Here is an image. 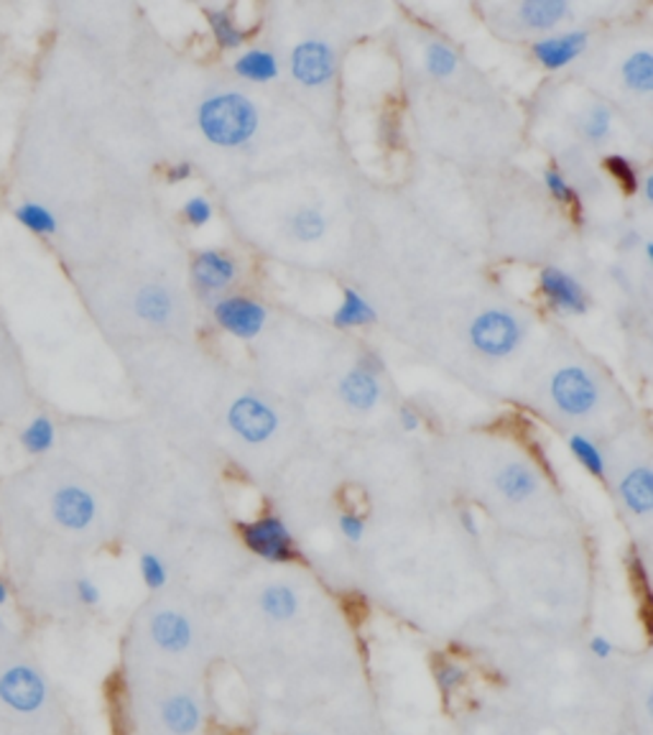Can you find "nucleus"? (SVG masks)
Segmentation results:
<instances>
[{
  "instance_id": "1",
  "label": "nucleus",
  "mask_w": 653,
  "mask_h": 735,
  "mask_svg": "<svg viewBox=\"0 0 653 735\" xmlns=\"http://www.w3.org/2000/svg\"><path fill=\"white\" fill-rule=\"evenodd\" d=\"M197 123L204 139L215 146L235 149L253 139L258 128L256 105L238 93H223L200 105Z\"/></svg>"
},
{
  "instance_id": "2",
  "label": "nucleus",
  "mask_w": 653,
  "mask_h": 735,
  "mask_svg": "<svg viewBox=\"0 0 653 735\" xmlns=\"http://www.w3.org/2000/svg\"><path fill=\"white\" fill-rule=\"evenodd\" d=\"M523 337L521 322L511 312L503 309H488L477 315L475 322L470 324V343L477 353L488 358H506L519 347Z\"/></svg>"
},
{
  "instance_id": "3",
  "label": "nucleus",
  "mask_w": 653,
  "mask_h": 735,
  "mask_svg": "<svg viewBox=\"0 0 653 735\" xmlns=\"http://www.w3.org/2000/svg\"><path fill=\"white\" fill-rule=\"evenodd\" d=\"M49 700V685L39 669L28 664H13L0 674V702L19 715L39 712Z\"/></svg>"
},
{
  "instance_id": "4",
  "label": "nucleus",
  "mask_w": 653,
  "mask_h": 735,
  "mask_svg": "<svg viewBox=\"0 0 653 735\" xmlns=\"http://www.w3.org/2000/svg\"><path fill=\"white\" fill-rule=\"evenodd\" d=\"M240 536L246 542V547L253 552L256 557L265 559V562L284 565L292 562L296 557V544L294 536L288 532V526L278 517H261L248 524H240Z\"/></svg>"
},
{
  "instance_id": "5",
  "label": "nucleus",
  "mask_w": 653,
  "mask_h": 735,
  "mask_svg": "<svg viewBox=\"0 0 653 735\" xmlns=\"http://www.w3.org/2000/svg\"><path fill=\"white\" fill-rule=\"evenodd\" d=\"M227 424L248 444H263L278 429V416L258 396H240L227 412Z\"/></svg>"
},
{
  "instance_id": "6",
  "label": "nucleus",
  "mask_w": 653,
  "mask_h": 735,
  "mask_svg": "<svg viewBox=\"0 0 653 735\" xmlns=\"http://www.w3.org/2000/svg\"><path fill=\"white\" fill-rule=\"evenodd\" d=\"M551 399L565 414L582 416L597 404V389L587 370L569 366L557 370V376L551 378Z\"/></svg>"
},
{
  "instance_id": "7",
  "label": "nucleus",
  "mask_w": 653,
  "mask_h": 735,
  "mask_svg": "<svg viewBox=\"0 0 653 735\" xmlns=\"http://www.w3.org/2000/svg\"><path fill=\"white\" fill-rule=\"evenodd\" d=\"M49 509L51 519L64 532H85V529L93 526L97 517L95 496L90 490L80 488V485H62V488H57L49 501Z\"/></svg>"
},
{
  "instance_id": "8",
  "label": "nucleus",
  "mask_w": 653,
  "mask_h": 735,
  "mask_svg": "<svg viewBox=\"0 0 653 735\" xmlns=\"http://www.w3.org/2000/svg\"><path fill=\"white\" fill-rule=\"evenodd\" d=\"M212 315H215L219 328L240 340L256 337L265 328V307L248 297L219 299Z\"/></svg>"
},
{
  "instance_id": "9",
  "label": "nucleus",
  "mask_w": 653,
  "mask_h": 735,
  "mask_svg": "<svg viewBox=\"0 0 653 735\" xmlns=\"http://www.w3.org/2000/svg\"><path fill=\"white\" fill-rule=\"evenodd\" d=\"M292 74L301 85L322 87L335 78V55L324 42L317 39L296 44L292 51Z\"/></svg>"
},
{
  "instance_id": "10",
  "label": "nucleus",
  "mask_w": 653,
  "mask_h": 735,
  "mask_svg": "<svg viewBox=\"0 0 653 735\" xmlns=\"http://www.w3.org/2000/svg\"><path fill=\"white\" fill-rule=\"evenodd\" d=\"M538 289H542L544 299L549 301L554 309L567 315H584L590 307L587 294H584L582 284L574 276H569L567 271L557 266H546L538 274Z\"/></svg>"
},
{
  "instance_id": "11",
  "label": "nucleus",
  "mask_w": 653,
  "mask_h": 735,
  "mask_svg": "<svg viewBox=\"0 0 653 735\" xmlns=\"http://www.w3.org/2000/svg\"><path fill=\"white\" fill-rule=\"evenodd\" d=\"M151 639L164 654H185L192 647V624L177 610H158L151 618Z\"/></svg>"
},
{
  "instance_id": "12",
  "label": "nucleus",
  "mask_w": 653,
  "mask_h": 735,
  "mask_svg": "<svg viewBox=\"0 0 653 735\" xmlns=\"http://www.w3.org/2000/svg\"><path fill=\"white\" fill-rule=\"evenodd\" d=\"M192 278L202 292H225L238 278V266L223 251H202L192 263Z\"/></svg>"
},
{
  "instance_id": "13",
  "label": "nucleus",
  "mask_w": 653,
  "mask_h": 735,
  "mask_svg": "<svg viewBox=\"0 0 653 735\" xmlns=\"http://www.w3.org/2000/svg\"><path fill=\"white\" fill-rule=\"evenodd\" d=\"M590 36L584 32H569L559 36H546L534 44V57L542 62L546 70H561L569 62H574L587 47Z\"/></svg>"
},
{
  "instance_id": "14",
  "label": "nucleus",
  "mask_w": 653,
  "mask_h": 735,
  "mask_svg": "<svg viewBox=\"0 0 653 735\" xmlns=\"http://www.w3.org/2000/svg\"><path fill=\"white\" fill-rule=\"evenodd\" d=\"M162 723L174 735H192L202 723L200 702L185 692L166 697L162 702Z\"/></svg>"
},
{
  "instance_id": "15",
  "label": "nucleus",
  "mask_w": 653,
  "mask_h": 735,
  "mask_svg": "<svg viewBox=\"0 0 653 735\" xmlns=\"http://www.w3.org/2000/svg\"><path fill=\"white\" fill-rule=\"evenodd\" d=\"M340 393H343L347 406L366 412V408H373L378 399H381V381H378V374H370V370L355 366L340 381Z\"/></svg>"
},
{
  "instance_id": "16",
  "label": "nucleus",
  "mask_w": 653,
  "mask_h": 735,
  "mask_svg": "<svg viewBox=\"0 0 653 735\" xmlns=\"http://www.w3.org/2000/svg\"><path fill=\"white\" fill-rule=\"evenodd\" d=\"M620 501L626 503L628 511L645 517L653 509V477L649 467H633L630 473L622 477L618 485Z\"/></svg>"
},
{
  "instance_id": "17",
  "label": "nucleus",
  "mask_w": 653,
  "mask_h": 735,
  "mask_svg": "<svg viewBox=\"0 0 653 735\" xmlns=\"http://www.w3.org/2000/svg\"><path fill=\"white\" fill-rule=\"evenodd\" d=\"M496 488L500 490V496H506L511 503H521L534 496V490L538 488V481H536L534 470L521 465V462H515V465H506L498 470Z\"/></svg>"
},
{
  "instance_id": "18",
  "label": "nucleus",
  "mask_w": 653,
  "mask_h": 735,
  "mask_svg": "<svg viewBox=\"0 0 653 735\" xmlns=\"http://www.w3.org/2000/svg\"><path fill=\"white\" fill-rule=\"evenodd\" d=\"M569 13H572V5L567 0H526V3L519 5V16L523 24L538 28V32L557 26Z\"/></svg>"
},
{
  "instance_id": "19",
  "label": "nucleus",
  "mask_w": 653,
  "mask_h": 735,
  "mask_svg": "<svg viewBox=\"0 0 653 735\" xmlns=\"http://www.w3.org/2000/svg\"><path fill=\"white\" fill-rule=\"evenodd\" d=\"M135 312L149 324H166L174 312V301L164 286H143L135 297Z\"/></svg>"
},
{
  "instance_id": "20",
  "label": "nucleus",
  "mask_w": 653,
  "mask_h": 735,
  "mask_svg": "<svg viewBox=\"0 0 653 735\" xmlns=\"http://www.w3.org/2000/svg\"><path fill=\"white\" fill-rule=\"evenodd\" d=\"M332 322H335V328L340 330L363 328V324L376 322V309L370 307V301L363 299L355 289H345L343 305H340L337 312L332 315Z\"/></svg>"
},
{
  "instance_id": "21",
  "label": "nucleus",
  "mask_w": 653,
  "mask_h": 735,
  "mask_svg": "<svg viewBox=\"0 0 653 735\" xmlns=\"http://www.w3.org/2000/svg\"><path fill=\"white\" fill-rule=\"evenodd\" d=\"M235 72L250 82H271L278 78V59L265 49H250L235 59Z\"/></svg>"
},
{
  "instance_id": "22",
  "label": "nucleus",
  "mask_w": 653,
  "mask_h": 735,
  "mask_svg": "<svg viewBox=\"0 0 653 735\" xmlns=\"http://www.w3.org/2000/svg\"><path fill=\"white\" fill-rule=\"evenodd\" d=\"M261 610L271 620L284 624V620H292L299 613V595L288 585H269L261 593Z\"/></svg>"
},
{
  "instance_id": "23",
  "label": "nucleus",
  "mask_w": 653,
  "mask_h": 735,
  "mask_svg": "<svg viewBox=\"0 0 653 735\" xmlns=\"http://www.w3.org/2000/svg\"><path fill=\"white\" fill-rule=\"evenodd\" d=\"M13 217L19 220V225H24L28 233L34 235H55L57 233V215L51 212L47 204L39 202H24L13 210Z\"/></svg>"
},
{
  "instance_id": "24",
  "label": "nucleus",
  "mask_w": 653,
  "mask_h": 735,
  "mask_svg": "<svg viewBox=\"0 0 653 735\" xmlns=\"http://www.w3.org/2000/svg\"><path fill=\"white\" fill-rule=\"evenodd\" d=\"M622 82L636 93H651L653 90V57L651 51H636L620 67Z\"/></svg>"
},
{
  "instance_id": "25",
  "label": "nucleus",
  "mask_w": 653,
  "mask_h": 735,
  "mask_svg": "<svg viewBox=\"0 0 653 735\" xmlns=\"http://www.w3.org/2000/svg\"><path fill=\"white\" fill-rule=\"evenodd\" d=\"M57 442V427L49 416H36L21 429V444H24L26 452L32 454H44L49 452Z\"/></svg>"
},
{
  "instance_id": "26",
  "label": "nucleus",
  "mask_w": 653,
  "mask_h": 735,
  "mask_svg": "<svg viewBox=\"0 0 653 735\" xmlns=\"http://www.w3.org/2000/svg\"><path fill=\"white\" fill-rule=\"evenodd\" d=\"M204 16L210 21V28L212 34H215L217 44L223 49H238L242 47V42H246V32L235 24L233 13L227 9H207L204 11Z\"/></svg>"
},
{
  "instance_id": "27",
  "label": "nucleus",
  "mask_w": 653,
  "mask_h": 735,
  "mask_svg": "<svg viewBox=\"0 0 653 735\" xmlns=\"http://www.w3.org/2000/svg\"><path fill=\"white\" fill-rule=\"evenodd\" d=\"M288 227H292V235L296 240L309 242L322 238L326 230V220L319 208H301L294 212L292 220H288Z\"/></svg>"
},
{
  "instance_id": "28",
  "label": "nucleus",
  "mask_w": 653,
  "mask_h": 735,
  "mask_svg": "<svg viewBox=\"0 0 653 735\" xmlns=\"http://www.w3.org/2000/svg\"><path fill=\"white\" fill-rule=\"evenodd\" d=\"M569 450L577 458V462L587 470L590 475L595 477H603L605 475V460H603V452L597 450V444L592 442V439L582 437V435H574L569 437Z\"/></svg>"
},
{
  "instance_id": "29",
  "label": "nucleus",
  "mask_w": 653,
  "mask_h": 735,
  "mask_svg": "<svg viewBox=\"0 0 653 735\" xmlns=\"http://www.w3.org/2000/svg\"><path fill=\"white\" fill-rule=\"evenodd\" d=\"M460 59L454 51L447 47L442 42L429 44L427 49V70L435 74V78H450V74L458 72Z\"/></svg>"
},
{
  "instance_id": "30",
  "label": "nucleus",
  "mask_w": 653,
  "mask_h": 735,
  "mask_svg": "<svg viewBox=\"0 0 653 735\" xmlns=\"http://www.w3.org/2000/svg\"><path fill=\"white\" fill-rule=\"evenodd\" d=\"M435 681L442 695H454L467 685V669L458 662H442L435 666Z\"/></svg>"
},
{
  "instance_id": "31",
  "label": "nucleus",
  "mask_w": 653,
  "mask_h": 735,
  "mask_svg": "<svg viewBox=\"0 0 653 735\" xmlns=\"http://www.w3.org/2000/svg\"><path fill=\"white\" fill-rule=\"evenodd\" d=\"M139 572H141L143 585H146L149 590H162L166 582H169V570H166L164 559L154 555V552H146V555H141Z\"/></svg>"
},
{
  "instance_id": "32",
  "label": "nucleus",
  "mask_w": 653,
  "mask_h": 735,
  "mask_svg": "<svg viewBox=\"0 0 653 735\" xmlns=\"http://www.w3.org/2000/svg\"><path fill=\"white\" fill-rule=\"evenodd\" d=\"M582 128H584V135H587L592 143L605 141L607 135H610V128H613L610 108H607V105H595V108L587 112V118H584Z\"/></svg>"
},
{
  "instance_id": "33",
  "label": "nucleus",
  "mask_w": 653,
  "mask_h": 735,
  "mask_svg": "<svg viewBox=\"0 0 653 735\" xmlns=\"http://www.w3.org/2000/svg\"><path fill=\"white\" fill-rule=\"evenodd\" d=\"M605 169L607 174H610V177L618 181V185H622V189H626V192H636L638 187V174H636V166L628 162V158H622V156H607L605 158Z\"/></svg>"
},
{
  "instance_id": "34",
  "label": "nucleus",
  "mask_w": 653,
  "mask_h": 735,
  "mask_svg": "<svg viewBox=\"0 0 653 735\" xmlns=\"http://www.w3.org/2000/svg\"><path fill=\"white\" fill-rule=\"evenodd\" d=\"M544 185H546V189H549V194L557 202H561V204H574L577 202L574 187L569 185V181L565 177H561V174L557 169H546Z\"/></svg>"
},
{
  "instance_id": "35",
  "label": "nucleus",
  "mask_w": 653,
  "mask_h": 735,
  "mask_svg": "<svg viewBox=\"0 0 653 735\" xmlns=\"http://www.w3.org/2000/svg\"><path fill=\"white\" fill-rule=\"evenodd\" d=\"M181 212H185L187 223L194 225V227L207 225L212 220V204H210V200H204V197H192V200H187L185 210H181Z\"/></svg>"
},
{
  "instance_id": "36",
  "label": "nucleus",
  "mask_w": 653,
  "mask_h": 735,
  "mask_svg": "<svg viewBox=\"0 0 653 735\" xmlns=\"http://www.w3.org/2000/svg\"><path fill=\"white\" fill-rule=\"evenodd\" d=\"M74 593H78V601L82 605H87V608H95V605L103 601L100 585H97V582H93L90 578H80L78 585H74Z\"/></svg>"
},
{
  "instance_id": "37",
  "label": "nucleus",
  "mask_w": 653,
  "mask_h": 735,
  "mask_svg": "<svg viewBox=\"0 0 653 735\" xmlns=\"http://www.w3.org/2000/svg\"><path fill=\"white\" fill-rule=\"evenodd\" d=\"M340 532H343L347 542H360L363 534H366V521L358 513H343L340 517Z\"/></svg>"
},
{
  "instance_id": "38",
  "label": "nucleus",
  "mask_w": 653,
  "mask_h": 735,
  "mask_svg": "<svg viewBox=\"0 0 653 735\" xmlns=\"http://www.w3.org/2000/svg\"><path fill=\"white\" fill-rule=\"evenodd\" d=\"M587 649H590L592 656L599 659V662H605V659H610L615 654V643L603 633L592 636V639L587 641Z\"/></svg>"
},
{
  "instance_id": "39",
  "label": "nucleus",
  "mask_w": 653,
  "mask_h": 735,
  "mask_svg": "<svg viewBox=\"0 0 653 735\" xmlns=\"http://www.w3.org/2000/svg\"><path fill=\"white\" fill-rule=\"evenodd\" d=\"M399 422H401V427H404L406 431H416L419 429V424H422V416L416 414V408L414 406H401L399 408Z\"/></svg>"
},
{
  "instance_id": "40",
  "label": "nucleus",
  "mask_w": 653,
  "mask_h": 735,
  "mask_svg": "<svg viewBox=\"0 0 653 735\" xmlns=\"http://www.w3.org/2000/svg\"><path fill=\"white\" fill-rule=\"evenodd\" d=\"M192 177V164H187V162H179V164H174L169 171H166V179H169V185H179V181H185Z\"/></svg>"
},
{
  "instance_id": "41",
  "label": "nucleus",
  "mask_w": 653,
  "mask_h": 735,
  "mask_svg": "<svg viewBox=\"0 0 653 735\" xmlns=\"http://www.w3.org/2000/svg\"><path fill=\"white\" fill-rule=\"evenodd\" d=\"M460 524H462V532L470 534V536H477V534H480V526H477L475 513L470 511V509L460 511Z\"/></svg>"
},
{
  "instance_id": "42",
  "label": "nucleus",
  "mask_w": 653,
  "mask_h": 735,
  "mask_svg": "<svg viewBox=\"0 0 653 735\" xmlns=\"http://www.w3.org/2000/svg\"><path fill=\"white\" fill-rule=\"evenodd\" d=\"M643 197H645V202H653V177L643 179Z\"/></svg>"
},
{
  "instance_id": "43",
  "label": "nucleus",
  "mask_w": 653,
  "mask_h": 735,
  "mask_svg": "<svg viewBox=\"0 0 653 735\" xmlns=\"http://www.w3.org/2000/svg\"><path fill=\"white\" fill-rule=\"evenodd\" d=\"M636 242H638V233H628L626 238H622V246H626V248H633Z\"/></svg>"
},
{
  "instance_id": "44",
  "label": "nucleus",
  "mask_w": 653,
  "mask_h": 735,
  "mask_svg": "<svg viewBox=\"0 0 653 735\" xmlns=\"http://www.w3.org/2000/svg\"><path fill=\"white\" fill-rule=\"evenodd\" d=\"M9 603V588H5V582L0 580V605Z\"/></svg>"
},
{
  "instance_id": "45",
  "label": "nucleus",
  "mask_w": 653,
  "mask_h": 735,
  "mask_svg": "<svg viewBox=\"0 0 653 735\" xmlns=\"http://www.w3.org/2000/svg\"><path fill=\"white\" fill-rule=\"evenodd\" d=\"M0 631H3V618H0Z\"/></svg>"
}]
</instances>
